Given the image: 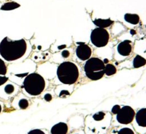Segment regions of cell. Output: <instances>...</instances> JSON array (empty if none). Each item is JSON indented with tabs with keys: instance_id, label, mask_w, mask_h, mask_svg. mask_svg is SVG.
I'll return each instance as SVG.
<instances>
[{
	"instance_id": "cell-1",
	"label": "cell",
	"mask_w": 146,
	"mask_h": 134,
	"mask_svg": "<svg viewBox=\"0 0 146 134\" xmlns=\"http://www.w3.org/2000/svg\"><path fill=\"white\" fill-rule=\"evenodd\" d=\"M27 51V42L24 39L12 41L8 37L3 38L0 43V55L7 61L19 59Z\"/></svg>"
},
{
	"instance_id": "cell-2",
	"label": "cell",
	"mask_w": 146,
	"mask_h": 134,
	"mask_svg": "<svg viewBox=\"0 0 146 134\" xmlns=\"http://www.w3.org/2000/svg\"><path fill=\"white\" fill-rule=\"evenodd\" d=\"M57 76L62 84L72 85L78 81L79 71L75 64L70 61H65L58 66Z\"/></svg>"
},
{
	"instance_id": "cell-3",
	"label": "cell",
	"mask_w": 146,
	"mask_h": 134,
	"mask_svg": "<svg viewBox=\"0 0 146 134\" xmlns=\"http://www.w3.org/2000/svg\"><path fill=\"white\" fill-rule=\"evenodd\" d=\"M45 80L40 74L36 73L30 74L24 81V88L31 96H38L43 92L45 88Z\"/></svg>"
},
{
	"instance_id": "cell-4",
	"label": "cell",
	"mask_w": 146,
	"mask_h": 134,
	"mask_svg": "<svg viewBox=\"0 0 146 134\" xmlns=\"http://www.w3.org/2000/svg\"><path fill=\"white\" fill-rule=\"evenodd\" d=\"M105 66L104 61L99 58H90L84 66L86 75L93 81L101 79L105 74Z\"/></svg>"
},
{
	"instance_id": "cell-5",
	"label": "cell",
	"mask_w": 146,
	"mask_h": 134,
	"mask_svg": "<svg viewBox=\"0 0 146 134\" xmlns=\"http://www.w3.org/2000/svg\"><path fill=\"white\" fill-rule=\"evenodd\" d=\"M109 33L105 29L96 28L91 34V41L96 47H104L108 44L109 41Z\"/></svg>"
},
{
	"instance_id": "cell-6",
	"label": "cell",
	"mask_w": 146,
	"mask_h": 134,
	"mask_svg": "<svg viewBox=\"0 0 146 134\" xmlns=\"http://www.w3.org/2000/svg\"><path fill=\"white\" fill-rule=\"evenodd\" d=\"M135 111L129 105H125L121 108L117 113V121L121 124H129L135 118Z\"/></svg>"
},
{
	"instance_id": "cell-7",
	"label": "cell",
	"mask_w": 146,
	"mask_h": 134,
	"mask_svg": "<svg viewBox=\"0 0 146 134\" xmlns=\"http://www.w3.org/2000/svg\"><path fill=\"white\" fill-rule=\"evenodd\" d=\"M78 44L76 51L77 57L82 61L89 59L92 54L91 47L84 43H78Z\"/></svg>"
},
{
	"instance_id": "cell-8",
	"label": "cell",
	"mask_w": 146,
	"mask_h": 134,
	"mask_svg": "<svg viewBox=\"0 0 146 134\" xmlns=\"http://www.w3.org/2000/svg\"><path fill=\"white\" fill-rule=\"evenodd\" d=\"M118 53L123 56H128L132 51L131 42L129 40H125L118 44L117 47Z\"/></svg>"
},
{
	"instance_id": "cell-9",
	"label": "cell",
	"mask_w": 146,
	"mask_h": 134,
	"mask_svg": "<svg viewBox=\"0 0 146 134\" xmlns=\"http://www.w3.org/2000/svg\"><path fill=\"white\" fill-rule=\"evenodd\" d=\"M68 125L65 123H58L51 128V134H66L68 132Z\"/></svg>"
},
{
	"instance_id": "cell-10",
	"label": "cell",
	"mask_w": 146,
	"mask_h": 134,
	"mask_svg": "<svg viewBox=\"0 0 146 134\" xmlns=\"http://www.w3.org/2000/svg\"><path fill=\"white\" fill-rule=\"evenodd\" d=\"M135 120L138 125L141 127H146V108H141L135 115Z\"/></svg>"
},
{
	"instance_id": "cell-11",
	"label": "cell",
	"mask_w": 146,
	"mask_h": 134,
	"mask_svg": "<svg viewBox=\"0 0 146 134\" xmlns=\"http://www.w3.org/2000/svg\"><path fill=\"white\" fill-rule=\"evenodd\" d=\"M114 21L113 20L108 19H96L94 21V24H95L98 28L105 29L109 27L110 26L113 24Z\"/></svg>"
},
{
	"instance_id": "cell-12",
	"label": "cell",
	"mask_w": 146,
	"mask_h": 134,
	"mask_svg": "<svg viewBox=\"0 0 146 134\" xmlns=\"http://www.w3.org/2000/svg\"><path fill=\"white\" fill-rule=\"evenodd\" d=\"M124 19L127 22L131 24H138L140 21V17L136 14H125Z\"/></svg>"
},
{
	"instance_id": "cell-13",
	"label": "cell",
	"mask_w": 146,
	"mask_h": 134,
	"mask_svg": "<svg viewBox=\"0 0 146 134\" xmlns=\"http://www.w3.org/2000/svg\"><path fill=\"white\" fill-rule=\"evenodd\" d=\"M20 7V4L15 1H9L3 4L1 7V10L2 11H10V10L15 9Z\"/></svg>"
},
{
	"instance_id": "cell-14",
	"label": "cell",
	"mask_w": 146,
	"mask_h": 134,
	"mask_svg": "<svg viewBox=\"0 0 146 134\" xmlns=\"http://www.w3.org/2000/svg\"><path fill=\"white\" fill-rule=\"evenodd\" d=\"M133 64L134 68H140V67H142L145 65L146 59L144 58L143 57L141 56L137 55L134 58Z\"/></svg>"
},
{
	"instance_id": "cell-15",
	"label": "cell",
	"mask_w": 146,
	"mask_h": 134,
	"mask_svg": "<svg viewBox=\"0 0 146 134\" xmlns=\"http://www.w3.org/2000/svg\"><path fill=\"white\" fill-rule=\"evenodd\" d=\"M116 68L113 64H107L105 66V74L107 76H112L116 73Z\"/></svg>"
},
{
	"instance_id": "cell-16",
	"label": "cell",
	"mask_w": 146,
	"mask_h": 134,
	"mask_svg": "<svg viewBox=\"0 0 146 134\" xmlns=\"http://www.w3.org/2000/svg\"><path fill=\"white\" fill-rule=\"evenodd\" d=\"M7 66H6L5 63L2 59L0 58V75L4 76L7 74Z\"/></svg>"
},
{
	"instance_id": "cell-17",
	"label": "cell",
	"mask_w": 146,
	"mask_h": 134,
	"mask_svg": "<svg viewBox=\"0 0 146 134\" xmlns=\"http://www.w3.org/2000/svg\"><path fill=\"white\" fill-rule=\"evenodd\" d=\"M118 134H135V133L130 128H123L118 131Z\"/></svg>"
},
{
	"instance_id": "cell-18",
	"label": "cell",
	"mask_w": 146,
	"mask_h": 134,
	"mask_svg": "<svg viewBox=\"0 0 146 134\" xmlns=\"http://www.w3.org/2000/svg\"><path fill=\"white\" fill-rule=\"evenodd\" d=\"M19 106L21 109H26L29 106V102L27 99H21L19 102Z\"/></svg>"
},
{
	"instance_id": "cell-19",
	"label": "cell",
	"mask_w": 146,
	"mask_h": 134,
	"mask_svg": "<svg viewBox=\"0 0 146 134\" xmlns=\"http://www.w3.org/2000/svg\"><path fill=\"white\" fill-rule=\"evenodd\" d=\"M104 116H105V113L104 112H98L97 113L94 114L93 118L95 121H101L104 118Z\"/></svg>"
},
{
	"instance_id": "cell-20",
	"label": "cell",
	"mask_w": 146,
	"mask_h": 134,
	"mask_svg": "<svg viewBox=\"0 0 146 134\" xmlns=\"http://www.w3.org/2000/svg\"><path fill=\"white\" fill-rule=\"evenodd\" d=\"M14 91V86L11 85V84H8L5 86L4 88V91L7 93V94H12Z\"/></svg>"
},
{
	"instance_id": "cell-21",
	"label": "cell",
	"mask_w": 146,
	"mask_h": 134,
	"mask_svg": "<svg viewBox=\"0 0 146 134\" xmlns=\"http://www.w3.org/2000/svg\"><path fill=\"white\" fill-rule=\"evenodd\" d=\"M27 134H46L43 131L40 129H34L30 131Z\"/></svg>"
},
{
	"instance_id": "cell-22",
	"label": "cell",
	"mask_w": 146,
	"mask_h": 134,
	"mask_svg": "<svg viewBox=\"0 0 146 134\" xmlns=\"http://www.w3.org/2000/svg\"><path fill=\"white\" fill-rule=\"evenodd\" d=\"M121 106H120L119 105H114L111 111H112L113 113L117 114L118 112H119V111L121 110Z\"/></svg>"
},
{
	"instance_id": "cell-23",
	"label": "cell",
	"mask_w": 146,
	"mask_h": 134,
	"mask_svg": "<svg viewBox=\"0 0 146 134\" xmlns=\"http://www.w3.org/2000/svg\"><path fill=\"white\" fill-rule=\"evenodd\" d=\"M8 81V78L7 76H1L0 77V86L3 85Z\"/></svg>"
},
{
	"instance_id": "cell-24",
	"label": "cell",
	"mask_w": 146,
	"mask_h": 134,
	"mask_svg": "<svg viewBox=\"0 0 146 134\" xmlns=\"http://www.w3.org/2000/svg\"><path fill=\"white\" fill-rule=\"evenodd\" d=\"M61 54H62L63 57H64V58H67V57L69 56L70 53L69 51H67V50H64V51H62V53H61Z\"/></svg>"
},
{
	"instance_id": "cell-25",
	"label": "cell",
	"mask_w": 146,
	"mask_h": 134,
	"mask_svg": "<svg viewBox=\"0 0 146 134\" xmlns=\"http://www.w3.org/2000/svg\"><path fill=\"white\" fill-rule=\"evenodd\" d=\"M44 99H45L46 101H51V99H52V96H51V94H47L44 96Z\"/></svg>"
},
{
	"instance_id": "cell-26",
	"label": "cell",
	"mask_w": 146,
	"mask_h": 134,
	"mask_svg": "<svg viewBox=\"0 0 146 134\" xmlns=\"http://www.w3.org/2000/svg\"><path fill=\"white\" fill-rule=\"evenodd\" d=\"M69 95V93L68 92V91H61V93H60V97H61V96H68Z\"/></svg>"
},
{
	"instance_id": "cell-27",
	"label": "cell",
	"mask_w": 146,
	"mask_h": 134,
	"mask_svg": "<svg viewBox=\"0 0 146 134\" xmlns=\"http://www.w3.org/2000/svg\"><path fill=\"white\" fill-rule=\"evenodd\" d=\"M1 112V104H0V113Z\"/></svg>"
},
{
	"instance_id": "cell-28",
	"label": "cell",
	"mask_w": 146,
	"mask_h": 134,
	"mask_svg": "<svg viewBox=\"0 0 146 134\" xmlns=\"http://www.w3.org/2000/svg\"><path fill=\"white\" fill-rule=\"evenodd\" d=\"M108 59H105V63H108ZM105 63H104V64H105Z\"/></svg>"
}]
</instances>
